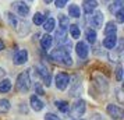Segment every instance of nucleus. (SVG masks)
Masks as SVG:
<instances>
[{"label":"nucleus","mask_w":124,"mask_h":120,"mask_svg":"<svg viewBox=\"0 0 124 120\" xmlns=\"http://www.w3.org/2000/svg\"><path fill=\"white\" fill-rule=\"evenodd\" d=\"M50 57L60 64L64 66H71L73 64V59L70 56V45L68 46H62V48H57L52 52Z\"/></svg>","instance_id":"f257e3e1"},{"label":"nucleus","mask_w":124,"mask_h":120,"mask_svg":"<svg viewBox=\"0 0 124 120\" xmlns=\"http://www.w3.org/2000/svg\"><path fill=\"white\" fill-rule=\"evenodd\" d=\"M29 74L28 71H24L17 77V82H16V89H17L20 94H25L28 92L29 89Z\"/></svg>","instance_id":"f03ea898"},{"label":"nucleus","mask_w":124,"mask_h":120,"mask_svg":"<svg viewBox=\"0 0 124 120\" xmlns=\"http://www.w3.org/2000/svg\"><path fill=\"white\" fill-rule=\"evenodd\" d=\"M54 81H56V87L57 89L60 91H64L68 87V82H70V77L66 73H57L56 77H54Z\"/></svg>","instance_id":"7ed1b4c3"},{"label":"nucleus","mask_w":124,"mask_h":120,"mask_svg":"<svg viewBox=\"0 0 124 120\" xmlns=\"http://www.w3.org/2000/svg\"><path fill=\"white\" fill-rule=\"evenodd\" d=\"M36 70H38V74H39V77L42 78L43 84H46V87H49L50 85V80H52V75H50L49 69L46 67L45 64H38Z\"/></svg>","instance_id":"20e7f679"},{"label":"nucleus","mask_w":124,"mask_h":120,"mask_svg":"<svg viewBox=\"0 0 124 120\" xmlns=\"http://www.w3.org/2000/svg\"><path fill=\"white\" fill-rule=\"evenodd\" d=\"M13 10L17 13L20 17H27L29 13V6L28 4H25L24 1H14L13 3Z\"/></svg>","instance_id":"39448f33"},{"label":"nucleus","mask_w":124,"mask_h":120,"mask_svg":"<svg viewBox=\"0 0 124 120\" xmlns=\"http://www.w3.org/2000/svg\"><path fill=\"white\" fill-rule=\"evenodd\" d=\"M89 23H91V25H92L95 29L102 28V24H103V14H102V11H95L93 14L91 13Z\"/></svg>","instance_id":"423d86ee"},{"label":"nucleus","mask_w":124,"mask_h":120,"mask_svg":"<svg viewBox=\"0 0 124 120\" xmlns=\"http://www.w3.org/2000/svg\"><path fill=\"white\" fill-rule=\"evenodd\" d=\"M13 60H14V64H17V66H21L24 64L27 60H28V52L25 50V49H20L14 53V56H13Z\"/></svg>","instance_id":"0eeeda50"},{"label":"nucleus","mask_w":124,"mask_h":120,"mask_svg":"<svg viewBox=\"0 0 124 120\" xmlns=\"http://www.w3.org/2000/svg\"><path fill=\"white\" fill-rule=\"evenodd\" d=\"M106 110H107V113H109V116H110L112 119H114V120H118V119L123 117V109L116 106V105H113V103L107 105Z\"/></svg>","instance_id":"6e6552de"},{"label":"nucleus","mask_w":124,"mask_h":120,"mask_svg":"<svg viewBox=\"0 0 124 120\" xmlns=\"http://www.w3.org/2000/svg\"><path fill=\"white\" fill-rule=\"evenodd\" d=\"M85 108H86V105H85V101H82V99H78V101H75V102H74L71 112H73L74 116L79 117V116H82V114L85 113Z\"/></svg>","instance_id":"1a4fd4ad"},{"label":"nucleus","mask_w":124,"mask_h":120,"mask_svg":"<svg viewBox=\"0 0 124 120\" xmlns=\"http://www.w3.org/2000/svg\"><path fill=\"white\" fill-rule=\"evenodd\" d=\"M75 52H77L79 59H85V57L88 56V52H89L88 45L85 42H82V40H79L78 43H77V46H75Z\"/></svg>","instance_id":"9d476101"},{"label":"nucleus","mask_w":124,"mask_h":120,"mask_svg":"<svg viewBox=\"0 0 124 120\" xmlns=\"http://www.w3.org/2000/svg\"><path fill=\"white\" fill-rule=\"evenodd\" d=\"M96 7H98V1L96 0H84V3H82V8H84V11L86 14H91Z\"/></svg>","instance_id":"9b49d317"},{"label":"nucleus","mask_w":124,"mask_h":120,"mask_svg":"<svg viewBox=\"0 0 124 120\" xmlns=\"http://www.w3.org/2000/svg\"><path fill=\"white\" fill-rule=\"evenodd\" d=\"M29 102H31V108L34 109L35 112H40V110L43 109V102H42L36 95H32L31 99H29Z\"/></svg>","instance_id":"f8f14e48"},{"label":"nucleus","mask_w":124,"mask_h":120,"mask_svg":"<svg viewBox=\"0 0 124 120\" xmlns=\"http://www.w3.org/2000/svg\"><path fill=\"white\" fill-rule=\"evenodd\" d=\"M116 43H117V36L116 35H107L105 40H103V46L106 49H114Z\"/></svg>","instance_id":"ddd939ff"},{"label":"nucleus","mask_w":124,"mask_h":120,"mask_svg":"<svg viewBox=\"0 0 124 120\" xmlns=\"http://www.w3.org/2000/svg\"><path fill=\"white\" fill-rule=\"evenodd\" d=\"M66 36H67V28L60 27L56 31V40L59 43H66Z\"/></svg>","instance_id":"4468645a"},{"label":"nucleus","mask_w":124,"mask_h":120,"mask_svg":"<svg viewBox=\"0 0 124 120\" xmlns=\"http://www.w3.org/2000/svg\"><path fill=\"white\" fill-rule=\"evenodd\" d=\"M52 42H53V39H52L50 35H43L42 38H40V46H42V49H45V50H47V49H50L52 46Z\"/></svg>","instance_id":"2eb2a0df"},{"label":"nucleus","mask_w":124,"mask_h":120,"mask_svg":"<svg viewBox=\"0 0 124 120\" xmlns=\"http://www.w3.org/2000/svg\"><path fill=\"white\" fill-rule=\"evenodd\" d=\"M43 29H45L46 32H50V31H53L54 29V25H56V21H54V18H47V20H45L43 21Z\"/></svg>","instance_id":"dca6fc26"},{"label":"nucleus","mask_w":124,"mask_h":120,"mask_svg":"<svg viewBox=\"0 0 124 120\" xmlns=\"http://www.w3.org/2000/svg\"><path fill=\"white\" fill-rule=\"evenodd\" d=\"M68 14L74 18H78L81 16V11H79V7L77 4H71V6L68 7Z\"/></svg>","instance_id":"f3484780"},{"label":"nucleus","mask_w":124,"mask_h":120,"mask_svg":"<svg viewBox=\"0 0 124 120\" xmlns=\"http://www.w3.org/2000/svg\"><path fill=\"white\" fill-rule=\"evenodd\" d=\"M116 31H117V27L114 23H107V25L105 27V34L107 35H116Z\"/></svg>","instance_id":"a211bd4d"},{"label":"nucleus","mask_w":124,"mask_h":120,"mask_svg":"<svg viewBox=\"0 0 124 120\" xmlns=\"http://www.w3.org/2000/svg\"><path fill=\"white\" fill-rule=\"evenodd\" d=\"M11 89V81L10 80H3L0 81V92H8Z\"/></svg>","instance_id":"6ab92c4d"},{"label":"nucleus","mask_w":124,"mask_h":120,"mask_svg":"<svg viewBox=\"0 0 124 120\" xmlns=\"http://www.w3.org/2000/svg\"><path fill=\"white\" fill-rule=\"evenodd\" d=\"M56 106L60 112H63V113H67L68 110H70V106H68V103L66 102V101H57Z\"/></svg>","instance_id":"aec40b11"},{"label":"nucleus","mask_w":124,"mask_h":120,"mask_svg":"<svg viewBox=\"0 0 124 120\" xmlns=\"http://www.w3.org/2000/svg\"><path fill=\"white\" fill-rule=\"evenodd\" d=\"M70 34H71V36H73L74 39H78L79 35H81V31H79L78 25H75V24L70 25Z\"/></svg>","instance_id":"412c9836"},{"label":"nucleus","mask_w":124,"mask_h":120,"mask_svg":"<svg viewBox=\"0 0 124 120\" xmlns=\"http://www.w3.org/2000/svg\"><path fill=\"white\" fill-rule=\"evenodd\" d=\"M8 110H10V102L7 99H1L0 101V114L7 113Z\"/></svg>","instance_id":"4be33fe9"},{"label":"nucleus","mask_w":124,"mask_h":120,"mask_svg":"<svg viewBox=\"0 0 124 120\" xmlns=\"http://www.w3.org/2000/svg\"><path fill=\"white\" fill-rule=\"evenodd\" d=\"M85 36H86V40H88L89 43H95V40H96V32L93 31V29H86Z\"/></svg>","instance_id":"5701e85b"},{"label":"nucleus","mask_w":124,"mask_h":120,"mask_svg":"<svg viewBox=\"0 0 124 120\" xmlns=\"http://www.w3.org/2000/svg\"><path fill=\"white\" fill-rule=\"evenodd\" d=\"M32 21H34L35 25H42L43 21H45V16L40 14V13H36V14L34 16V18H32Z\"/></svg>","instance_id":"b1692460"},{"label":"nucleus","mask_w":124,"mask_h":120,"mask_svg":"<svg viewBox=\"0 0 124 120\" xmlns=\"http://www.w3.org/2000/svg\"><path fill=\"white\" fill-rule=\"evenodd\" d=\"M121 3H123V0H116V1L113 3V6H110V11L116 13L117 10H120V8H121V6H123Z\"/></svg>","instance_id":"393cba45"},{"label":"nucleus","mask_w":124,"mask_h":120,"mask_svg":"<svg viewBox=\"0 0 124 120\" xmlns=\"http://www.w3.org/2000/svg\"><path fill=\"white\" fill-rule=\"evenodd\" d=\"M116 78H117V81L123 80V67L121 66H118L117 70H116Z\"/></svg>","instance_id":"a878e982"},{"label":"nucleus","mask_w":124,"mask_h":120,"mask_svg":"<svg viewBox=\"0 0 124 120\" xmlns=\"http://www.w3.org/2000/svg\"><path fill=\"white\" fill-rule=\"evenodd\" d=\"M116 20H117V23H123V21H124V17H123V10H121V8L116 11Z\"/></svg>","instance_id":"bb28decb"},{"label":"nucleus","mask_w":124,"mask_h":120,"mask_svg":"<svg viewBox=\"0 0 124 120\" xmlns=\"http://www.w3.org/2000/svg\"><path fill=\"white\" fill-rule=\"evenodd\" d=\"M68 0H54V4H56V7H59V8H63V7L67 4Z\"/></svg>","instance_id":"cd10ccee"},{"label":"nucleus","mask_w":124,"mask_h":120,"mask_svg":"<svg viewBox=\"0 0 124 120\" xmlns=\"http://www.w3.org/2000/svg\"><path fill=\"white\" fill-rule=\"evenodd\" d=\"M68 25V18L67 17H64V16H60V27H67Z\"/></svg>","instance_id":"c85d7f7f"},{"label":"nucleus","mask_w":124,"mask_h":120,"mask_svg":"<svg viewBox=\"0 0 124 120\" xmlns=\"http://www.w3.org/2000/svg\"><path fill=\"white\" fill-rule=\"evenodd\" d=\"M45 120H59V116H56V114H53V113H46Z\"/></svg>","instance_id":"c756f323"},{"label":"nucleus","mask_w":124,"mask_h":120,"mask_svg":"<svg viewBox=\"0 0 124 120\" xmlns=\"http://www.w3.org/2000/svg\"><path fill=\"white\" fill-rule=\"evenodd\" d=\"M35 88H36V92H38L39 95H43V89H42V87H40L39 84H38V82L35 84Z\"/></svg>","instance_id":"7c9ffc66"},{"label":"nucleus","mask_w":124,"mask_h":120,"mask_svg":"<svg viewBox=\"0 0 124 120\" xmlns=\"http://www.w3.org/2000/svg\"><path fill=\"white\" fill-rule=\"evenodd\" d=\"M7 16H8V20H10V23H11L13 25L16 27V25H17V21H16V18H14V17H11V14H7Z\"/></svg>","instance_id":"2f4dec72"},{"label":"nucleus","mask_w":124,"mask_h":120,"mask_svg":"<svg viewBox=\"0 0 124 120\" xmlns=\"http://www.w3.org/2000/svg\"><path fill=\"white\" fill-rule=\"evenodd\" d=\"M4 74H6V71L3 69H0V77H4Z\"/></svg>","instance_id":"473e14b6"},{"label":"nucleus","mask_w":124,"mask_h":120,"mask_svg":"<svg viewBox=\"0 0 124 120\" xmlns=\"http://www.w3.org/2000/svg\"><path fill=\"white\" fill-rule=\"evenodd\" d=\"M3 49H4V43L0 40V50H3Z\"/></svg>","instance_id":"72a5a7b5"},{"label":"nucleus","mask_w":124,"mask_h":120,"mask_svg":"<svg viewBox=\"0 0 124 120\" xmlns=\"http://www.w3.org/2000/svg\"><path fill=\"white\" fill-rule=\"evenodd\" d=\"M45 1H46V3H50L52 0H45Z\"/></svg>","instance_id":"f704fd0d"},{"label":"nucleus","mask_w":124,"mask_h":120,"mask_svg":"<svg viewBox=\"0 0 124 120\" xmlns=\"http://www.w3.org/2000/svg\"><path fill=\"white\" fill-rule=\"evenodd\" d=\"M74 120H84V119H74Z\"/></svg>","instance_id":"c9c22d12"}]
</instances>
